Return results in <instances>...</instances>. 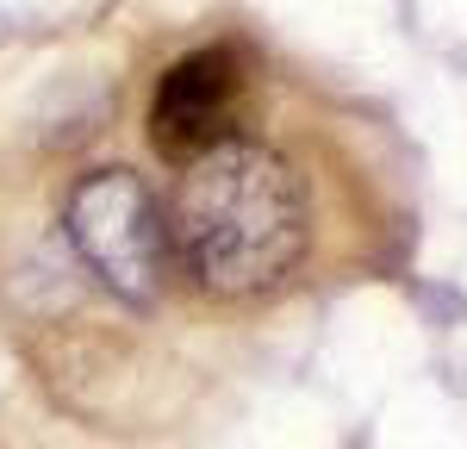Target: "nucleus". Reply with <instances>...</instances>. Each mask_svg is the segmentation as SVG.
<instances>
[{"label":"nucleus","mask_w":467,"mask_h":449,"mask_svg":"<svg viewBox=\"0 0 467 449\" xmlns=\"http://www.w3.org/2000/svg\"><path fill=\"white\" fill-rule=\"evenodd\" d=\"M162 231H169V256L206 294L250 299L293 275L312 237V213H306L299 175L275 150L224 138L187 156Z\"/></svg>","instance_id":"nucleus-1"},{"label":"nucleus","mask_w":467,"mask_h":449,"mask_svg":"<svg viewBox=\"0 0 467 449\" xmlns=\"http://www.w3.org/2000/svg\"><path fill=\"white\" fill-rule=\"evenodd\" d=\"M63 231H69L75 256L88 262V275L107 294L150 306L162 294V268H169V231H162V206L131 169H88L69 187L63 206Z\"/></svg>","instance_id":"nucleus-2"},{"label":"nucleus","mask_w":467,"mask_h":449,"mask_svg":"<svg viewBox=\"0 0 467 449\" xmlns=\"http://www.w3.org/2000/svg\"><path fill=\"white\" fill-rule=\"evenodd\" d=\"M237 100H244V69L231 50H200L162 75L156 107H150V138L156 150H169L175 162L200 156L231 138L237 125Z\"/></svg>","instance_id":"nucleus-3"}]
</instances>
